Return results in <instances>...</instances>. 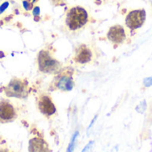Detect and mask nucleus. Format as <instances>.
I'll use <instances>...</instances> for the list:
<instances>
[{"instance_id":"7","label":"nucleus","mask_w":152,"mask_h":152,"mask_svg":"<svg viewBox=\"0 0 152 152\" xmlns=\"http://www.w3.org/2000/svg\"><path fill=\"white\" fill-rule=\"evenodd\" d=\"M17 118L16 110L13 105L4 99L0 100V121L1 122H11Z\"/></svg>"},{"instance_id":"12","label":"nucleus","mask_w":152,"mask_h":152,"mask_svg":"<svg viewBox=\"0 0 152 152\" xmlns=\"http://www.w3.org/2000/svg\"><path fill=\"white\" fill-rule=\"evenodd\" d=\"M146 106H147V103L145 101H142L137 107H136V111L140 114H143L144 111L146 110Z\"/></svg>"},{"instance_id":"3","label":"nucleus","mask_w":152,"mask_h":152,"mask_svg":"<svg viewBox=\"0 0 152 152\" xmlns=\"http://www.w3.org/2000/svg\"><path fill=\"white\" fill-rule=\"evenodd\" d=\"M73 73L74 71L71 68L61 69V70L55 74L52 83L50 84V90H60L62 92L71 91L75 86Z\"/></svg>"},{"instance_id":"28","label":"nucleus","mask_w":152,"mask_h":152,"mask_svg":"<svg viewBox=\"0 0 152 152\" xmlns=\"http://www.w3.org/2000/svg\"><path fill=\"white\" fill-rule=\"evenodd\" d=\"M28 1H29V2H31V1H32V0H28Z\"/></svg>"},{"instance_id":"18","label":"nucleus","mask_w":152,"mask_h":152,"mask_svg":"<svg viewBox=\"0 0 152 152\" xmlns=\"http://www.w3.org/2000/svg\"><path fill=\"white\" fill-rule=\"evenodd\" d=\"M13 16H14V14H10V15H8V16H5V17H4V22H10L12 19H13Z\"/></svg>"},{"instance_id":"14","label":"nucleus","mask_w":152,"mask_h":152,"mask_svg":"<svg viewBox=\"0 0 152 152\" xmlns=\"http://www.w3.org/2000/svg\"><path fill=\"white\" fill-rule=\"evenodd\" d=\"M94 141L89 142L88 144H86V147L83 149L82 152H92L93 151V149H94Z\"/></svg>"},{"instance_id":"8","label":"nucleus","mask_w":152,"mask_h":152,"mask_svg":"<svg viewBox=\"0 0 152 152\" xmlns=\"http://www.w3.org/2000/svg\"><path fill=\"white\" fill-rule=\"evenodd\" d=\"M107 37L114 45H120L125 41L126 37L125 28L120 25L112 26L108 31Z\"/></svg>"},{"instance_id":"23","label":"nucleus","mask_w":152,"mask_h":152,"mask_svg":"<svg viewBox=\"0 0 152 152\" xmlns=\"http://www.w3.org/2000/svg\"><path fill=\"white\" fill-rule=\"evenodd\" d=\"M13 14H14V15H19V14H20L19 10H18V9H14V10H13Z\"/></svg>"},{"instance_id":"26","label":"nucleus","mask_w":152,"mask_h":152,"mask_svg":"<svg viewBox=\"0 0 152 152\" xmlns=\"http://www.w3.org/2000/svg\"><path fill=\"white\" fill-rule=\"evenodd\" d=\"M17 23H18L17 25H18V27H19V28H21V27H22V25H21V23H20V22H17Z\"/></svg>"},{"instance_id":"13","label":"nucleus","mask_w":152,"mask_h":152,"mask_svg":"<svg viewBox=\"0 0 152 152\" xmlns=\"http://www.w3.org/2000/svg\"><path fill=\"white\" fill-rule=\"evenodd\" d=\"M22 5L25 9V11H31L34 8V4L32 2H29L28 0L22 1Z\"/></svg>"},{"instance_id":"6","label":"nucleus","mask_w":152,"mask_h":152,"mask_svg":"<svg viewBox=\"0 0 152 152\" xmlns=\"http://www.w3.org/2000/svg\"><path fill=\"white\" fill-rule=\"evenodd\" d=\"M146 20V12L143 9L140 10H134L131 11L126 18V24L131 29L134 30L141 28Z\"/></svg>"},{"instance_id":"5","label":"nucleus","mask_w":152,"mask_h":152,"mask_svg":"<svg viewBox=\"0 0 152 152\" xmlns=\"http://www.w3.org/2000/svg\"><path fill=\"white\" fill-rule=\"evenodd\" d=\"M37 105L39 111L47 118L56 113V107L53 102L51 96L46 94H39V96L37 99Z\"/></svg>"},{"instance_id":"2","label":"nucleus","mask_w":152,"mask_h":152,"mask_svg":"<svg viewBox=\"0 0 152 152\" xmlns=\"http://www.w3.org/2000/svg\"><path fill=\"white\" fill-rule=\"evenodd\" d=\"M87 22L88 13L85 8L81 6H74L67 12L65 23L69 30H78L83 28Z\"/></svg>"},{"instance_id":"17","label":"nucleus","mask_w":152,"mask_h":152,"mask_svg":"<svg viewBox=\"0 0 152 152\" xmlns=\"http://www.w3.org/2000/svg\"><path fill=\"white\" fill-rule=\"evenodd\" d=\"M143 84L146 87H149L152 86V77H146L143 81Z\"/></svg>"},{"instance_id":"15","label":"nucleus","mask_w":152,"mask_h":152,"mask_svg":"<svg viewBox=\"0 0 152 152\" xmlns=\"http://www.w3.org/2000/svg\"><path fill=\"white\" fill-rule=\"evenodd\" d=\"M8 6H9V2H8V1H4V2L0 5V15L8 8Z\"/></svg>"},{"instance_id":"22","label":"nucleus","mask_w":152,"mask_h":152,"mask_svg":"<svg viewBox=\"0 0 152 152\" xmlns=\"http://www.w3.org/2000/svg\"><path fill=\"white\" fill-rule=\"evenodd\" d=\"M52 1V3H53L54 4H59L62 0H51Z\"/></svg>"},{"instance_id":"4","label":"nucleus","mask_w":152,"mask_h":152,"mask_svg":"<svg viewBox=\"0 0 152 152\" xmlns=\"http://www.w3.org/2000/svg\"><path fill=\"white\" fill-rule=\"evenodd\" d=\"M28 82L27 79L12 77L6 86H4V92L7 97L26 99L29 94Z\"/></svg>"},{"instance_id":"16","label":"nucleus","mask_w":152,"mask_h":152,"mask_svg":"<svg viewBox=\"0 0 152 152\" xmlns=\"http://www.w3.org/2000/svg\"><path fill=\"white\" fill-rule=\"evenodd\" d=\"M32 14L33 16H38L40 14V7L37 5L34 6V8L32 9Z\"/></svg>"},{"instance_id":"20","label":"nucleus","mask_w":152,"mask_h":152,"mask_svg":"<svg viewBox=\"0 0 152 152\" xmlns=\"http://www.w3.org/2000/svg\"><path fill=\"white\" fill-rule=\"evenodd\" d=\"M34 20L36 21V22H39L40 20H41V17L38 15V16H34Z\"/></svg>"},{"instance_id":"21","label":"nucleus","mask_w":152,"mask_h":152,"mask_svg":"<svg viewBox=\"0 0 152 152\" xmlns=\"http://www.w3.org/2000/svg\"><path fill=\"white\" fill-rule=\"evenodd\" d=\"M6 56L5 53L4 51H0V59H4Z\"/></svg>"},{"instance_id":"19","label":"nucleus","mask_w":152,"mask_h":152,"mask_svg":"<svg viewBox=\"0 0 152 152\" xmlns=\"http://www.w3.org/2000/svg\"><path fill=\"white\" fill-rule=\"evenodd\" d=\"M96 119H97V116H95V117H94V118H93V120H92V122H91L90 126H88V128H87V132H88V131H89V130L91 129V127L93 126V125H94V122L96 121Z\"/></svg>"},{"instance_id":"24","label":"nucleus","mask_w":152,"mask_h":152,"mask_svg":"<svg viewBox=\"0 0 152 152\" xmlns=\"http://www.w3.org/2000/svg\"><path fill=\"white\" fill-rule=\"evenodd\" d=\"M4 24V20H0V27H2Z\"/></svg>"},{"instance_id":"11","label":"nucleus","mask_w":152,"mask_h":152,"mask_svg":"<svg viewBox=\"0 0 152 152\" xmlns=\"http://www.w3.org/2000/svg\"><path fill=\"white\" fill-rule=\"evenodd\" d=\"M78 136V132H75V134H73L71 140H70V142L69 144V147L67 149V151L66 152H73L74 151V149H75V145H76V142H77V138Z\"/></svg>"},{"instance_id":"10","label":"nucleus","mask_w":152,"mask_h":152,"mask_svg":"<svg viewBox=\"0 0 152 152\" xmlns=\"http://www.w3.org/2000/svg\"><path fill=\"white\" fill-rule=\"evenodd\" d=\"M28 152H50V148L42 137H33L28 142Z\"/></svg>"},{"instance_id":"27","label":"nucleus","mask_w":152,"mask_h":152,"mask_svg":"<svg viewBox=\"0 0 152 152\" xmlns=\"http://www.w3.org/2000/svg\"><path fill=\"white\" fill-rule=\"evenodd\" d=\"M31 2H32L33 4H36V3H37V2H38V0H32Z\"/></svg>"},{"instance_id":"1","label":"nucleus","mask_w":152,"mask_h":152,"mask_svg":"<svg viewBox=\"0 0 152 152\" xmlns=\"http://www.w3.org/2000/svg\"><path fill=\"white\" fill-rule=\"evenodd\" d=\"M37 63L38 70L46 75L57 74L61 69V62L52 56L51 53L47 50H40L37 56Z\"/></svg>"},{"instance_id":"25","label":"nucleus","mask_w":152,"mask_h":152,"mask_svg":"<svg viewBox=\"0 0 152 152\" xmlns=\"http://www.w3.org/2000/svg\"><path fill=\"white\" fill-rule=\"evenodd\" d=\"M0 152H8L6 149H0Z\"/></svg>"},{"instance_id":"9","label":"nucleus","mask_w":152,"mask_h":152,"mask_svg":"<svg viewBox=\"0 0 152 152\" xmlns=\"http://www.w3.org/2000/svg\"><path fill=\"white\" fill-rule=\"evenodd\" d=\"M92 56H93V54H92L91 50L86 45H80L76 49L73 60L77 63L86 64V63H88V62L91 61Z\"/></svg>"}]
</instances>
